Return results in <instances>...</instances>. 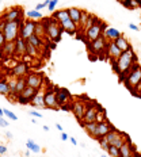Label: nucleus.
Masks as SVG:
<instances>
[{"instance_id": "f257e3e1", "label": "nucleus", "mask_w": 141, "mask_h": 157, "mask_svg": "<svg viewBox=\"0 0 141 157\" xmlns=\"http://www.w3.org/2000/svg\"><path fill=\"white\" fill-rule=\"evenodd\" d=\"M136 63H137V56L134 53L133 48L130 46L127 50L122 52V54L118 57V60L116 63L111 64L113 65V71L116 72L118 78H119V83H123V80L127 76V73H129L132 65Z\"/></svg>"}, {"instance_id": "f03ea898", "label": "nucleus", "mask_w": 141, "mask_h": 157, "mask_svg": "<svg viewBox=\"0 0 141 157\" xmlns=\"http://www.w3.org/2000/svg\"><path fill=\"white\" fill-rule=\"evenodd\" d=\"M45 23V27H46V37L48 39H50L52 42L57 44V42L61 41V35H63V29H61V25L58 21H56L53 16L50 18H44L42 19Z\"/></svg>"}, {"instance_id": "7ed1b4c3", "label": "nucleus", "mask_w": 141, "mask_h": 157, "mask_svg": "<svg viewBox=\"0 0 141 157\" xmlns=\"http://www.w3.org/2000/svg\"><path fill=\"white\" fill-rule=\"evenodd\" d=\"M141 81V67L139 64H133L132 68H130L129 73H127V76L125 77V80H123V86L126 87V90H129L130 94H134V90H136V87L139 86V83Z\"/></svg>"}, {"instance_id": "20e7f679", "label": "nucleus", "mask_w": 141, "mask_h": 157, "mask_svg": "<svg viewBox=\"0 0 141 157\" xmlns=\"http://www.w3.org/2000/svg\"><path fill=\"white\" fill-rule=\"evenodd\" d=\"M106 27H107L106 23H104L102 19H99L96 16L94 25L91 26V27L88 29L86 33H84V42H86V45L91 44V42H94V41H96L99 37H102L103 33H104V29H106Z\"/></svg>"}, {"instance_id": "39448f33", "label": "nucleus", "mask_w": 141, "mask_h": 157, "mask_svg": "<svg viewBox=\"0 0 141 157\" xmlns=\"http://www.w3.org/2000/svg\"><path fill=\"white\" fill-rule=\"evenodd\" d=\"M106 46H107V39L104 38V35H102L96 41L88 44L87 49H88V53L91 56H96L99 58H103L102 56H104V53H106Z\"/></svg>"}, {"instance_id": "423d86ee", "label": "nucleus", "mask_w": 141, "mask_h": 157, "mask_svg": "<svg viewBox=\"0 0 141 157\" xmlns=\"http://www.w3.org/2000/svg\"><path fill=\"white\" fill-rule=\"evenodd\" d=\"M25 11L22 7H10L4 12H2L0 18L4 22H23L25 21Z\"/></svg>"}, {"instance_id": "0eeeda50", "label": "nucleus", "mask_w": 141, "mask_h": 157, "mask_svg": "<svg viewBox=\"0 0 141 157\" xmlns=\"http://www.w3.org/2000/svg\"><path fill=\"white\" fill-rule=\"evenodd\" d=\"M21 23L22 22H6L4 30H3V34L6 37V41L7 42H15L16 38L19 37V31H21Z\"/></svg>"}, {"instance_id": "6e6552de", "label": "nucleus", "mask_w": 141, "mask_h": 157, "mask_svg": "<svg viewBox=\"0 0 141 157\" xmlns=\"http://www.w3.org/2000/svg\"><path fill=\"white\" fill-rule=\"evenodd\" d=\"M87 106H88V102L86 103L84 100H81L80 98L76 100H72V114L75 115V118L77 119V122L83 121L84 115H86V111H87Z\"/></svg>"}, {"instance_id": "1a4fd4ad", "label": "nucleus", "mask_w": 141, "mask_h": 157, "mask_svg": "<svg viewBox=\"0 0 141 157\" xmlns=\"http://www.w3.org/2000/svg\"><path fill=\"white\" fill-rule=\"evenodd\" d=\"M35 26H37V22H35V21H31V19H25V21L21 23L19 37L27 41L31 35L35 34Z\"/></svg>"}, {"instance_id": "9d476101", "label": "nucleus", "mask_w": 141, "mask_h": 157, "mask_svg": "<svg viewBox=\"0 0 141 157\" xmlns=\"http://www.w3.org/2000/svg\"><path fill=\"white\" fill-rule=\"evenodd\" d=\"M106 138H107V141H109L110 145H114V146H117V148H121V146L126 142L127 136L126 134H123V133H121L119 130L114 129V130H111V132L107 134Z\"/></svg>"}, {"instance_id": "9b49d317", "label": "nucleus", "mask_w": 141, "mask_h": 157, "mask_svg": "<svg viewBox=\"0 0 141 157\" xmlns=\"http://www.w3.org/2000/svg\"><path fill=\"white\" fill-rule=\"evenodd\" d=\"M26 83H27V87L35 88V90H41L42 84H44V76L41 73H37V72H30V73L26 75Z\"/></svg>"}, {"instance_id": "f8f14e48", "label": "nucleus", "mask_w": 141, "mask_h": 157, "mask_svg": "<svg viewBox=\"0 0 141 157\" xmlns=\"http://www.w3.org/2000/svg\"><path fill=\"white\" fill-rule=\"evenodd\" d=\"M116 127H114L111 123L109 122V121H103V122H99L96 126V132H95V137L94 140H98L99 141L100 138H103V137H106L107 134H109L111 130H114Z\"/></svg>"}, {"instance_id": "ddd939ff", "label": "nucleus", "mask_w": 141, "mask_h": 157, "mask_svg": "<svg viewBox=\"0 0 141 157\" xmlns=\"http://www.w3.org/2000/svg\"><path fill=\"white\" fill-rule=\"evenodd\" d=\"M99 110H100V106H98L96 103L88 102L87 111H86V115H84V118H83V122H86V123L96 122V117H98Z\"/></svg>"}, {"instance_id": "4468645a", "label": "nucleus", "mask_w": 141, "mask_h": 157, "mask_svg": "<svg viewBox=\"0 0 141 157\" xmlns=\"http://www.w3.org/2000/svg\"><path fill=\"white\" fill-rule=\"evenodd\" d=\"M56 96H57L58 107H63L65 104L72 103V95L67 88H56Z\"/></svg>"}, {"instance_id": "2eb2a0df", "label": "nucleus", "mask_w": 141, "mask_h": 157, "mask_svg": "<svg viewBox=\"0 0 141 157\" xmlns=\"http://www.w3.org/2000/svg\"><path fill=\"white\" fill-rule=\"evenodd\" d=\"M122 54V52H121V49L117 46L114 42H107V46H106V53L104 56L107 57V60H110L111 64H114L116 61L118 60V57Z\"/></svg>"}, {"instance_id": "dca6fc26", "label": "nucleus", "mask_w": 141, "mask_h": 157, "mask_svg": "<svg viewBox=\"0 0 141 157\" xmlns=\"http://www.w3.org/2000/svg\"><path fill=\"white\" fill-rule=\"evenodd\" d=\"M38 90H35V88H31V87H26L23 91H22L21 94L16 96V102L21 103V104H30L31 99L34 98V95L37 94Z\"/></svg>"}, {"instance_id": "f3484780", "label": "nucleus", "mask_w": 141, "mask_h": 157, "mask_svg": "<svg viewBox=\"0 0 141 157\" xmlns=\"http://www.w3.org/2000/svg\"><path fill=\"white\" fill-rule=\"evenodd\" d=\"M45 106L46 109H52V110H58V103H57V96H56V88H48L45 90Z\"/></svg>"}, {"instance_id": "a211bd4d", "label": "nucleus", "mask_w": 141, "mask_h": 157, "mask_svg": "<svg viewBox=\"0 0 141 157\" xmlns=\"http://www.w3.org/2000/svg\"><path fill=\"white\" fill-rule=\"evenodd\" d=\"M30 104L33 107H35V109H46V106H45V90L44 88L37 91V94L31 99Z\"/></svg>"}, {"instance_id": "6ab92c4d", "label": "nucleus", "mask_w": 141, "mask_h": 157, "mask_svg": "<svg viewBox=\"0 0 141 157\" xmlns=\"http://www.w3.org/2000/svg\"><path fill=\"white\" fill-rule=\"evenodd\" d=\"M61 29H63V31L65 33H68L69 35H76L77 33H79V27H77V25L73 21L69 18V19H67V21H64V22H61Z\"/></svg>"}, {"instance_id": "aec40b11", "label": "nucleus", "mask_w": 141, "mask_h": 157, "mask_svg": "<svg viewBox=\"0 0 141 157\" xmlns=\"http://www.w3.org/2000/svg\"><path fill=\"white\" fill-rule=\"evenodd\" d=\"M29 67L25 63H16L14 67L11 68V76L15 77H25L27 75Z\"/></svg>"}, {"instance_id": "412c9836", "label": "nucleus", "mask_w": 141, "mask_h": 157, "mask_svg": "<svg viewBox=\"0 0 141 157\" xmlns=\"http://www.w3.org/2000/svg\"><path fill=\"white\" fill-rule=\"evenodd\" d=\"M119 152H121V157H133L134 152H136V148H134L132 141L129 140V137H127L126 142L119 148Z\"/></svg>"}, {"instance_id": "4be33fe9", "label": "nucleus", "mask_w": 141, "mask_h": 157, "mask_svg": "<svg viewBox=\"0 0 141 157\" xmlns=\"http://www.w3.org/2000/svg\"><path fill=\"white\" fill-rule=\"evenodd\" d=\"M103 35H104V38L107 39V42H114L118 37H121L122 34H121L119 30H117V29H114V27H106L104 29Z\"/></svg>"}, {"instance_id": "5701e85b", "label": "nucleus", "mask_w": 141, "mask_h": 157, "mask_svg": "<svg viewBox=\"0 0 141 157\" xmlns=\"http://www.w3.org/2000/svg\"><path fill=\"white\" fill-rule=\"evenodd\" d=\"M79 125L83 127L84 132H86L88 136L91 137V138H94V137H95V132H96L98 122H90V123H86V122H83V121H80V122H79Z\"/></svg>"}, {"instance_id": "b1692460", "label": "nucleus", "mask_w": 141, "mask_h": 157, "mask_svg": "<svg viewBox=\"0 0 141 157\" xmlns=\"http://www.w3.org/2000/svg\"><path fill=\"white\" fill-rule=\"evenodd\" d=\"M15 56H26V39L21 37L15 41Z\"/></svg>"}, {"instance_id": "393cba45", "label": "nucleus", "mask_w": 141, "mask_h": 157, "mask_svg": "<svg viewBox=\"0 0 141 157\" xmlns=\"http://www.w3.org/2000/svg\"><path fill=\"white\" fill-rule=\"evenodd\" d=\"M68 12H69V18H71L76 25H79L83 10H80V8H77V7H69V8H68Z\"/></svg>"}, {"instance_id": "a878e982", "label": "nucleus", "mask_w": 141, "mask_h": 157, "mask_svg": "<svg viewBox=\"0 0 141 157\" xmlns=\"http://www.w3.org/2000/svg\"><path fill=\"white\" fill-rule=\"evenodd\" d=\"M114 44L117 45L118 48L121 49V52H125V50H127L132 45L129 44V41H127V38L125 37V35H121V37H118L116 41H114Z\"/></svg>"}, {"instance_id": "bb28decb", "label": "nucleus", "mask_w": 141, "mask_h": 157, "mask_svg": "<svg viewBox=\"0 0 141 157\" xmlns=\"http://www.w3.org/2000/svg\"><path fill=\"white\" fill-rule=\"evenodd\" d=\"M52 16H53L56 21H58L61 23V22L69 19V12H68V8H63V10H58V11H56Z\"/></svg>"}, {"instance_id": "cd10ccee", "label": "nucleus", "mask_w": 141, "mask_h": 157, "mask_svg": "<svg viewBox=\"0 0 141 157\" xmlns=\"http://www.w3.org/2000/svg\"><path fill=\"white\" fill-rule=\"evenodd\" d=\"M35 35H38L42 39H48L46 37V27H45L44 21H38L37 26H35Z\"/></svg>"}, {"instance_id": "c85d7f7f", "label": "nucleus", "mask_w": 141, "mask_h": 157, "mask_svg": "<svg viewBox=\"0 0 141 157\" xmlns=\"http://www.w3.org/2000/svg\"><path fill=\"white\" fill-rule=\"evenodd\" d=\"M25 15H26V18L27 19H31V21H35V22L42 21V19H44L42 14L39 11H37V10H30V11L25 12Z\"/></svg>"}, {"instance_id": "c756f323", "label": "nucleus", "mask_w": 141, "mask_h": 157, "mask_svg": "<svg viewBox=\"0 0 141 157\" xmlns=\"http://www.w3.org/2000/svg\"><path fill=\"white\" fill-rule=\"evenodd\" d=\"M3 54L10 57V56H14L15 54V42H6L4 48L2 49Z\"/></svg>"}, {"instance_id": "7c9ffc66", "label": "nucleus", "mask_w": 141, "mask_h": 157, "mask_svg": "<svg viewBox=\"0 0 141 157\" xmlns=\"http://www.w3.org/2000/svg\"><path fill=\"white\" fill-rule=\"evenodd\" d=\"M27 41L30 42V44H31V45H33V46H34V48H37L38 50H39V49H41V48H42V46H44V45H45L44 39H42V38H39L38 35H35V34H34V35H31V37L27 39Z\"/></svg>"}, {"instance_id": "2f4dec72", "label": "nucleus", "mask_w": 141, "mask_h": 157, "mask_svg": "<svg viewBox=\"0 0 141 157\" xmlns=\"http://www.w3.org/2000/svg\"><path fill=\"white\" fill-rule=\"evenodd\" d=\"M27 87V83H26V77H18V83H16V88H15V95L18 96L25 88Z\"/></svg>"}, {"instance_id": "473e14b6", "label": "nucleus", "mask_w": 141, "mask_h": 157, "mask_svg": "<svg viewBox=\"0 0 141 157\" xmlns=\"http://www.w3.org/2000/svg\"><path fill=\"white\" fill-rule=\"evenodd\" d=\"M10 94L11 92H10L8 81L7 80H0V95H3V96H8Z\"/></svg>"}, {"instance_id": "72a5a7b5", "label": "nucleus", "mask_w": 141, "mask_h": 157, "mask_svg": "<svg viewBox=\"0 0 141 157\" xmlns=\"http://www.w3.org/2000/svg\"><path fill=\"white\" fill-rule=\"evenodd\" d=\"M26 54L30 56V57H35V56H38V49L33 46L29 41H26Z\"/></svg>"}, {"instance_id": "f704fd0d", "label": "nucleus", "mask_w": 141, "mask_h": 157, "mask_svg": "<svg viewBox=\"0 0 141 157\" xmlns=\"http://www.w3.org/2000/svg\"><path fill=\"white\" fill-rule=\"evenodd\" d=\"M26 146H27V149L31 150L33 153H39V152H41V146H39L38 144H35L33 140H27V142H26Z\"/></svg>"}, {"instance_id": "c9c22d12", "label": "nucleus", "mask_w": 141, "mask_h": 157, "mask_svg": "<svg viewBox=\"0 0 141 157\" xmlns=\"http://www.w3.org/2000/svg\"><path fill=\"white\" fill-rule=\"evenodd\" d=\"M122 6L127 10H136L139 8V4H137V0H125L122 3Z\"/></svg>"}, {"instance_id": "e433bc0d", "label": "nucleus", "mask_w": 141, "mask_h": 157, "mask_svg": "<svg viewBox=\"0 0 141 157\" xmlns=\"http://www.w3.org/2000/svg\"><path fill=\"white\" fill-rule=\"evenodd\" d=\"M107 153H109L110 157H121L119 148H117V146H114V145H110V148H109V150H107Z\"/></svg>"}, {"instance_id": "4c0bfd02", "label": "nucleus", "mask_w": 141, "mask_h": 157, "mask_svg": "<svg viewBox=\"0 0 141 157\" xmlns=\"http://www.w3.org/2000/svg\"><path fill=\"white\" fill-rule=\"evenodd\" d=\"M98 142H99V146H100V148H102V149L104 150V152H107V150H109V148H110V144H109V141H107V138H106V137H103V138H100Z\"/></svg>"}, {"instance_id": "58836bf2", "label": "nucleus", "mask_w": 141, "mask_h": 157, "mask_svg": "<svg viewBox=\"0 0 141 157\" xmlns=\"http://www.w3.org/2000/svg\"><path fill=\"white\" fill-rule=\"evenodd\" d=\"M57 3H58V0H50V2H49V6H48L49 12H54L56 7H57Z\"/></svg>"}, {"instance_id": "ea45409f", "label": "nucleus", "mask_w": 141, "mask_h": 157, "mask_svg": "<svg viewBox=\"0 0 141 157\" xmlns=\"http://www.w3.org/2000/svg\"><path fill=\"white\" fill-rule=\"evenodd\" d=\"M4 115L7 117L8 119H11V121H16V119H18L15 114L12 113V111H10V110H4Z\"/></svg>"}, {"instance_id": "a19ab883", "label": "nucleus", "mask_w": 141, "mask_h": 157, "mask_svg": "<svg viewBox=\"0 0 141 157\" xmlns=\"http://www.w3.org/2000/svg\"><path fill=\"white\" fill-rule=\"evenodd\" d=\"M133 96H137V98H141V81L139 83V86L136 87V90H134V94Z\"/></svg>"}, {"instance_id": "79ce46f5", "label": "nucleus", "mask_w": 141, "mask_h": 157, "mask_svg": "<svg viewBox=\"0 0 141 157\" xmlns=\"http://www.w3.org/2000/svg\"><path fill=\"white\" fill-rule=\"evenodd\" d=\"M6 37H4V34L3 33H0V50H2L3 48H4V45H6Z\"/></svg>"}, {"instance_id": "37998d69", "label": "nucleus", "mask_w": 141, "mask_h": 157, "mask_svg": "<svg viewBox=\"0 0 141 157\" xmlns=\"http://www.w3.org/2000/svg\"><path fill=\"white\" fill-rule=\"evenodd\" d=\"M10 125V122H7V121L4 119V118H0V127H7Z\"/></svg>"}, {"instance_id": "c03bdc74", "label": "nucleus", "mask_w": 141, "mask_h": 157, "mask_svg": "<svg viewBox=\"0 0 141 157\" xmlns=\"http://www.w3.org/2000/svg\"><path fill=\"white\" fill-rule=\"evenodd\" d=\"M7 146L6 145H0V156H3V155H6L7 153Z\"/></svg>"}, {"instance_id": "a18cd8bd", "label": "nucleus", "mask_w": 141, "mask_h": 157, "mask_svg": "<svg viewBox=\"0 0 141 157\" xmlns=\"http://www.w3.org/2000/svg\"><path fill=\"white\" fill-rule=\"evenodd\" d=\"M30 115L34 118H42V114L38 113V111H30Z\"/></svg>"}, {"instance_id": "49530a36", "label": "nucleus", "mask_w": 141, "mask_h": 157, "mask_svg": "<svg viewBox=\"0 0 141 157\" xmlns=\"http://www.w3.org/2000/svg\"><path fill=\"white\" fill-rule=\"evenodd\" d=\"M129 29H130V30H134V31H139L140 30L139 26H136L134 23H129Z\"/></svg>"}, {"instance_id": "de8ad7c7", "label": "nucleus", "mask_w": 141, "mask_h": 157, "mask_svg": "<svg viewBox=\"0 0 141 157\" xmlns=\"http://www.w3.org/2000/svg\"><path fill=\"white\" fill-rule=\"evenodd\" d=\"M61 140H63V141H68V140H69V137H68L67 133H61Z\"/></svg>"}, {"instance_id": "09e8293b", "label": "nucleus", "mask_w": 141, "mask_h": 157, "mask_svg": "<svg viewBox=\"0 0 141 157\" xmlns=\"http://www.w3.org/2000/svg\"><path fill=\"white\" fill-rule=\"evenodd\" d=\"M71 144H72V145H77L76 138H73V137H71Z\"/></svg>"}, {"instance_id": "8fccbe9b", "label": "nucleus", "mask_w": 141, "mask_h": 157, "mask_svg": "<svg viewBox=\"0 0 141 157\" xmlns=\"http://www.w3.org/2000/svg\"><path fill=\"white\" fill-rule=\"evenodd\" d=\"M56 127H57V130H60V132H63V126H61L60 123H56Z\"/></svg>"}, {"instance_id": "3c124183", "label": "nucleus", "mask_w": 141, "mask_h": 157, "mask_svg": "<svg viewBox=\"0 0 141 157\" xmlns=\"http://www.w3.org/2000/svg\"><path fill=\"white\" fill-rule=\"evenodd\" d=\"M6 136H7V138H10V140H11V138H12V134H11V133H10V132H7V133H6Z\"/></svg>"}, {"instance_id": "603ef678", "label": "nucleus", "mask_w": 141, "mask_h": 157, "mask_svg": "<svg viewBox=\"0 0 141 157\" xmlns=\"http://www.w3.org/2000/svg\"><path fill=\"white\" fill-rule=\"evenodd\" d=\"M133 157H141V153H137V150L134 152V155H133Z\"/></svg>"}, {"instance_id": "864d4df0", "label": "nucleus", "mask_w": 141, "mask_h": 157, "mask_svg": "<svg viewBox=\"0 0 141 157\" xmlns=\"http://www.w3.org/2000/svg\"><path fill=\"white\" fill-rule=\"evenodd\" d=\"M3 115H4V110H3L2 107H0V117H3Z\"/></svg>"}, {"instance_id": "5fc2aeb1", "label": "nucleus", "mask_w": 141, "mask_h": 157, "mask_svg": "<svg viewBox=\"0 0 141 157\" xmlns=\"http://www.w3.org/2000/svg\"><path fill=\"white\" fill-rule=\"evenodd\" d=\"M44 130L45 132H49V126H44Z\"/></svg>"}, {"instance_id": "6e6d98bb", "label": "nucleus", "mask_w": 141, "mask_h": 157, "mask_svg": "<svg viewBox=\"0 0 141 157\" xmlns=\"http://www.w3.org/2000/svg\"><path fill=\"white\" fill-rule=\"evenodd\" d=\"M117 2H119V3H121V4H122V3H123V2H125V0H117Z\"/></svg>"}, {"instance_id": "4d7b16f0", "label": "nucleus", "mask_w": 141, "mask_h": 157, "mask_svg": "<svg viewBox=\"0 0 141 157\" xmlns=\"http://www.w3.org/2000/svg\"><path fill=\"white\" fill-rule=\"evenodd\" d=\"M100 157H109V156H106V155H102V156H100Z\"/></svg>"}, {"instance_id": "13d9d810", "label": "nucleus", "mask_w": 141, "mask_h": 157, "mask_svg": "<svg viewBox=\"0 0 141 157\" xmlns=\"http://www.w3.org/2000/svg\"><path fill=\"white\" fill-rule=\"evenodd\" d=\"M0 23H2V19H0ZM0 33H2V30H0Z\"/></svg>"}, {"instance_id": "bf43d9fd", "label": "nucleus", "mask_w": 141, "mask_h": 157, "mask_svg": "<svg viewBox=\"0 0 141 157\" xmlns=\"http://www.w3.org/2000/svg\"><path fill=\"white\" fill-rule=\"evenodd\" d=\"M0 2H2V0H0Z\"/></svg>"}, {"instance_id": "052dcab7", "label": "nucleus", "mask_w": 141, "mask_h": 157, "mask_svg": "<svg viewBox=\"0 0 141 157\" xmlns=\"http://www.w3.org/2000/svg\"><path fill=\"white\" fill-rule=\"evenodd\" d=\"M0 118H2V117H0Z\"/></svg>"}]
</instances>
